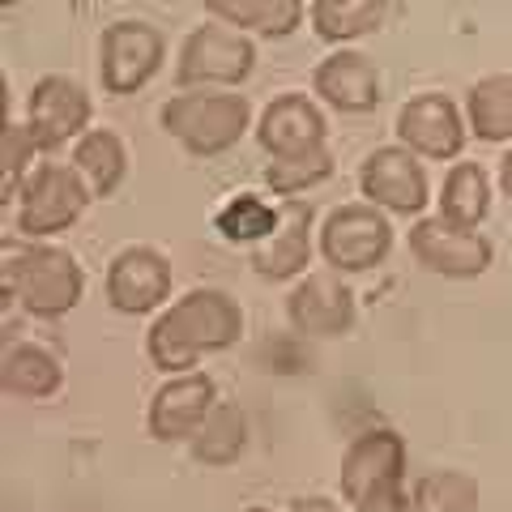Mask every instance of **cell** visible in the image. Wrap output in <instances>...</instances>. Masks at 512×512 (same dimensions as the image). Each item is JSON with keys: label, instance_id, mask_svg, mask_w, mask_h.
<instances>
[{"label": "cell", "instance_id": "obj_22", "mask_svg": "<svg viewBox=\"0 0 512 512\" xmlns=\"http://www.w3.org/2000/svg\"><path fill=\"white\" fill-rule=\"evenodd\" d=\"M436 210H440L444 222H453V227L478 231V222L491 214V180H487V167L483 163H470V158H457V163L448 167L440 192H436Z\"/></svg>", "mask_w": 512, "mask_h": 512}, {"label": "cell", "instance_id": "obj_30", "mask_svg": "<svg viewBox=\"0 0 512 512\" xmlns=\"http://www.w3.org/2000/svg\"><path fill=\"white\" fill-rule=\"evenodd\" d=\"M350 512H419L414 508V491L402 483H384L376 491H367L359 504H350Z\"/></svg>", "mask_w": 512, "mask_h": 512}, {"label": "cell", "instance_id": "obj_5", "mask_svg": "<svg viewBox=\"0 0 512 512\" xmlns=\"http://www.w3.org/2000/svg\"><path fill=\"white\" fill-rule=\"evenodd\" d=\"M90 201H94V192L77 175V167L47 158V163L30 171L22 197L13 205V222H18L22 239H56L82 222Z\"/></svg>", "mask_w": 512, "mask_h": 512}, {"label": "cell", "instance_id": "obj_2", "mask_svg": "<svg viewBox=\"0 0 512 512\" xmlns=\"http://www.w3.org/2000/svg\"><path fill=\"white\" fill-rule=\"evenodd\" d=\"M0 295H5V308L18 303L35 320H60L82 303L86 269L73 252L47 239L13 235L0 244Z\"/></svg>", "mask_w": 512, "mask_h": 512}, {"label": "cell", "instance_id": "obj_11", "mask_svg": "<svg viewBox=\"0 0 512 512\" xmlns=\"http://www.w3.org/2000/svg\"><path fill=\"white\" fill-rule=\"evenodd\" d=\"M393 133H397V146H406L410 154L431 158V163H453L466 150L470 124H466V111L448 99V94L427 90L402 103V111L393 120Z\"/></svg>", "mask_w": 512, "mask_h": 512}, {"label": "cell", "instance_id": "obj_34", "mask_svg": "<svg viewBox=\"0 0 512 512\" xmlns=\"http://www.w3.org/2000/svg\"><path fill=\"white\" fill-rule=\"evenodd\" d=\"M0 5H5V9H13V5H18V0H0Z\"/></svg>", "mask_w": 512, "mask_h": 512}, {"label": "cell", "instance_id": "obj_31", "mask_svg": "<svg viewBox=\"0 0 512 512\" xmlns=\"http://www.w3.org/2000/svg\"><path fill=\"white\" fill-rule=\"evenodd\" d=\"M286 512H346V508L338 500H329V495H299Z\"/></svg>", "mask_w": 512, "mask_h": 512}, {"label": "cell", "instance_id": "obj_3", "mask_svg": "<svg viewBox=\"0 0 512 512\" xmlns=\"http://www.w3.org/2000/svg\"><path fill=\"white\" fill-rule=\"evenodd\" d=\"M158 124L192 158H218L235 150L248 128H256V116L239 90H180L163 103Z\"/></svg>", "mask_w": 512, "mask_h": 512}, {"label": "cell", "instance_id": "obj_15", "mask_svg": "<svg viewBox=\"0 0 512 512\" xmlns=\"http://www.w3.org/2000/svg\"><path fill=\"white\" fill-rule=\"evenodd\" d=\"M256 146L269 158H291V154H308L329 146V120L320 99L308 94H278L269 99L265 111L256 116Z\"/></svg>", "mask_w": 512, "mask_h": 512}, {"label": "cell", "instance_id": "obj_19", "mask_svg": "<svg viewBox=\"0 0 512 512\" xmlns=\"http://www.w3.org/2000/svg\"><path fill=\"white\" fill-rule=\"evenodd\" d=\"M205 13L222 26H235L252 39H291L308 22L303 0H201Z\"/></svg>", "mask_w": 512, "mask_h": 512}, {"label": "cell", "instance_id": "obj_10", "mask_svg": "<svg viewBox=\"0 0 512 512\" xmlns=\"http://www.w3.org/2000/svg\"><path fill=\"white\" fill-rule=\"evenodd\" d=\"M359 192L363 201L380 205L397 218H423L431 201V180L423 171V158L406 146H376L359 163Z\"/></svg>", "mask_w": 512, "mask_h": 512}, {"label": "cell", "instance_id": "obj_21", "mask_svg": "<svg viewBox=\"0 0 512 512\" xmlns=\"http://www.w3.org/2000/svg\"><path fill=\"white\" fill-rule=\"evenodd\" d=\"M69 163L77 167V175L86 180V188L94 192V201L116 197L124 175H128V146L116 128H90V133L73 146Z\"/></svg>", "mask_w": 512, "mask_h": 512}, {"label": "cell", "instance_id": "obj_20", "mask_svg": "<svg viewBox=\"0 0 512 512\" xmlns=\"http://www.w3.org/2000/svg\"><path fill=\"white\" fill-rule=\"evenodd\" d=\"M0 389L26 402H47L64 389V363L39 342H9L0 350Z\"/></svg>", "mask_w": 512, "mask_h": 512}, {"label": "cell", "instance_id": "obj_32", "mask_svg": "<svg viewBox=\"0 0 512 512\" xmlns=\"http://www.w3.org/2000/svg\"><path fill=\"white\" fill-rule=\"evenodd\" d=\"M500 188H504V197L512 201V146L500 154Z\"/></svg>", "mask_w": 512, "mask_h": 512}, {"label": "cell", "instance_id": "obj_6", "mask_svg": "<svg viewBox=\"0 0 512 512\" xmlns=\"http://www.w3.org/2000/svg\"><path fill=\"white\" fill-rule=\"evenodd\" d=\"M256 69V43L252 35L222 22H205L180 43L175 60V86L180 90H227L244 86Z\"/></svg>", "mask_w": 512, "mask_h": 512}, {"label": "cell", "instance_id": "obj_8", "mask_svg": "<svg viewBox=\"0 0 512 512\" xmlns=\"http://www.w3.org/2000/svg\"><path fill=\"white\" fill-rule=\"evenodd\" d=\"M94 120V103L82 82L64 73H43L26 94V128L35 133L43 154H56L64 146H77Z\"/></svg>", "mask_w": 512, "mask_h": 512}, {"label": "cell", "instance_id": "obj_16", "mask_svg": "<svg viewBox=\"0 0 512 512\" xmlns=\"http://www.w3.org/2000/svg\"><path fill=\"white\" fill-rule=\"evenodd\" d=\"M406 461H410V448L402 440V431L367 427L363 436L350 440V448L342 453V470H338L342 500L359 504L367 491H376L384 483H402V478H406Z\"/></svg>", "mask_w": 512, "mask_h": 512}, {"label": "cell", "instance_id": "obj_12", "mask_svg": "<svg viewBox=\"0 0 512 512\" xmlns=\"http://www.w3.org/2000/svg\"><path fill=\"white\" fill-rule=\"evenodd\" d=\"M103 295L120 316H158L171 303V261L150 244H128L111 256Z\"/></svg>", "mask_w": 512, "mask_h": 512}, {"label": "cell", "instance_id": "obj_28", "mask_svg": "<svg viewBox=\"0 0 512 512\" xmlns=\"http://www.w3.org/2000/svg\"><path fill=\"white\" fill-rule=\"evenodd\" d=\"M39 154H43V146L26 128V120H9L5 137H0V201L5 205H18L30 171L39 167Z\"/></svg>", "mask_w": 512, "mask_h": 512}, {"label": "cell", "instance_id": "obj_9", "mask_svg": "<svg viewBox=\"0 0 512 512\" xmlns=\"http://www.w3.org/2000/svg\"><path fill=\"white\" fill-rule=\"evenodd\" d=\"M406 244H410V256L427 269V274L453 278V282L483 278L491 269V261H495V244L483 231L453 227V222H444L440 214L436 218H414Z\"/></svg>", "mask_w": 512, "mask_h": 512}, {"label": "cell", "instance_id": "obj_23", "mask_svg": "<svg viewBox=\"0 0 512 512\" xmlns=\"http://www.w3.org/2000/svg\"><path fill=\"white\" fill-rule=\"evenodd\" d=\"M384 13H389V0H312L308 22L320 43L346 47L376 35L384 26Z\"/></svg>", "mask_w": 512, "mask_h": 512}, {"label": "cell", "instance_id": "obj_29", "mask_svg": "<svg viewBox=\"0 0 512 512\" xmlns=\"http://www.w3.org/2000/svg\"><path fill=\"white\" fill-rule=\"evenodd\" d=\"M410 491L419 512H478V483L461 470H431Z\"/></svg>", "mask_w": 512, "mask_h": 512}, {"label": "cell", "instance_id": "obj_7", "mask_svg": "<svg viewBox=\"0 0 512 512\" xmlns=\"http://www.w3.org/2000/svg\"><path fill=\"white\" fill-rule=\"evenodd\" d=\"M167 64V39L163 30L137 18H120L103 30L99 39V82L107 94L128 99V94L146 90L158 69Z\"/></svg>", "mask_w": 512, "mask_h": 512}, {"label": "cell", "instance_id": "obj_1", "mask_svg": "<svg viewBox=\"0 0 512 512\" xmlns=\"http://www.w3.org/2000/svg\"><path fill=\"white\" fill-rule=\"evenodd\" d=\"M239 338H244L239 299L218 291V286H197V291L171 299L154 316L146 333V359L154 363V372L180 376V372H197L205 355L231 350Z\"/></svg>", "mask_w": 512, "mask_h": 512}, {"label": "cell", "instance_id": "obj_26", "mask_svg": "<svg viewBox=\"0 0 512 512\" xmlns=\"http://www.w3.org/2000/svg\"><path fill=\"white\" fill-rule=\"evenodd\" d=\"M244 448H248V419L231 402H218L210 419L197 427V436L188 440V453L197 466H231Z\"/></svg>", "mask_w": 512, "mask_h": 512}, {"label": "cell", "instance_id": "obj_24", "mask_svg": "<svg viewBox=\"0 0 512 512\" xmlns=\"http://www.w3.org/2000/svg\"><path fill=\"white\" fill-rule=\"evenodd\" d=\"M466 124L487 146H512V73H487L466 90Z\"/></svg>", "mask_w": 512, "mask_h": 512}, {"label": "cell", "instance_id": "obj_17", "mask_svg": "<svg viewBox=\"0 0 512 512\" xmlns=\"http://www.w3.org/2000/svg\"><path fill=\"white\" fill-rule=\"evenodd\" d=\"M312 94L325 107L342 111V116H363V111H376L380 107V99H384V77H380L372 56L342 47V52H329L312 69Z\"/></svg>", "mask_w": 512, "mask_h": 512}, {"label": "cell", "instance_id": "obj_4", "mask_svg": "<svg viewBox=\"0 0 512 512\" xmlns=\"http://www.w3.org/2000/svg\"><path fill=\"white\" fill-rule=\"evenodd\" d=\"M316 252L333 274H372L393 252V222L372 201H346L320 222Z\"/></svg>", "mask_w": 512, "mask_h": 512}, {"label": "cell", "instance_id": "obj_25", "mask_svg": "<svg viewBox=\"0 0 512 512\" xmlns=\"http://www.w3.org/2000/svg\"><path fill=\"white\" fill-rule=\"evenodd\" d=\"M214 227H218V235L227 239V244L261 248L265 239L282 227V210L269 197H261V192H235V197H227L218 205Z\"/></svg>", "mask_w": 512, "mask_h": 512}, {"label": "cell", "instance_id": "obj_13", "mask_svg": "<svg viewBox=\"0 0 512 512\" xmlns=\"http://www.w3.org/2000/svg\"><path fill=\"white\" fill-rule=\"evenodd\" d=\"M218 406V380L210 372H180V376H163V384L150 397L146 410V427L158 444H180L192 440L197 427L210 419Z\"/></svg>", "mask_w": 512, "mask_h": 512}, {"label": "cell", "instance_id": "obj_18", "mask_svg": "<svg viewBox=\"0 0 512 512\" xmlns=\"http://www.w3.org/2000/svg\"><path fill=\"white\" fill-rule=\"evenodd\" d=\"M316 252V235H312V210L303 201H291L282 210V227L252 252V269L265 282H299L308 274Z\"/></svg>", "mask_w": 512, "mask_h": 512}, {"label": "cell", "instance_id": "obj_27", "mask_svg": "<svg viewBox=\"0 0 512 512\" xmlns=\"http://www.w3.org/2000/svg\"><path fill=\"white\" fill-rule=\"evenodd\" d=\"M333 150L320 146L308 154H291V158H269L265 163V188L269 197H303V192L320 188L333 175Z\"/></svg>", "mask_w": 512, "mask_h": 512}, {"label": "cell", "instance_id": "obj_33", "mask_svg": "<svg viewBox=\"0 0 512 512\" xmlns=\"http://www.w3.org/2000/svg\"><path fill=\"white\" fill-rule=\"evenodd\" d=\"M244 512H274V508H265V504H252V508H244Z\"/></svg>", "mask_w": 512, "mask_h": 512}, {"label": "cell", "instance_id": "obj_14", "mask_svg": "<svg viewBox=\"0 0 512 512\" xmlns=\"http://www.w3.org/2000/svg\"><path fill=\"white\" fill-rule=\"evenodd\" d=\"M286 320L303 338H346L359 320L355 291L333 274H303L286 295Z\"/></svg>", "mask_w": 512, "mask_h": 512}]
</instances>
